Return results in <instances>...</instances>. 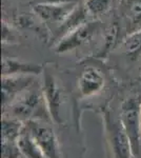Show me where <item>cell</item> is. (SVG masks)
Masks as SVG:
<instances>
[{
  "instance_id": "cell-1",
  "label": "cell",
  "mask_w": 141,
  "mask_h": 158,
  "mask_svg": "<svg viewBox=\"0 0 141 158\" xmlns=\"http://www.w3.org/2000/svg\"><path fill=\"white\" fill-rule=\"evenodd\" d=\"M9 111L11 117L27 122L35 121H52L45 103L41 86H35V83L23 92L3 113Z\"/></svg>"
},
{
  "instance_id": "cell-2",
  "label": "cell",
  "mask_w": 141,
  "mask_h": 158,
  "mask_svg": "<svg viewBox=\"0 0 141 158\" xmlns=\"http://www.w3.org/2000/svg\"><path fill=\"white\" fill-rule=\"evenodd\" d=\"M119 119L132 142L134 156L138 157L141 144V93H133L120 104Z\"/></svg>"
},
{
  "instance_id": "cell-3",
  "label": "cell",
  "mask_w": 141,
  "mask_h": 158,
  "mask_svg": "<svg viewBox=\"0 0 141 158\" xmlns=\"http://www.w3.org/2000/svg\"><path fill=\"white\" fill-rule=\"evenodd\" d=\"M106 131L114 158H133L132 142L120 119H114L109 113L104 115Z\"/></svg>"
},
{
  "instance_id": "cell-4",
  "label": "cell",
  "mask_w": 141,
  "mask_h": 158,
  "mask_svg": "<svg viewBox=\"0 0 141 158\" xmlns=\"http://www.w3.org/2000/svg\"><path fill=\"white\" fill-rule=\"evenodd\" d=\"M42 92L45 99L51 119L56 124L63 123V108L65 103V94L58 79L50 73H45L43 76Z\"/></svg>"
},
{
  "instance_id": "cell-5",
  "label": "cell",
  "mask_w": 141,
  "mask_h": 158,
  "mask_svg": "<svg viewBox=\"0 0 141 158\" xmlns=\"http://www.w3.org/2000/svg\"><path fill=\"white\" fill-rule=\"evenodd\" d=\"M24 124L45 158H61L60 146L53 128L43 121L30 120Z\"/></svg>"
},
{
  "instance_id": "cell-6",
  "label": "cell",
  "mask_w": 141,
  "mask_h": 158,
  "mask_svg": "<svg viewBox=\"0 0 141 158\" xmlns=\"http://www.w3.org/2000/svg\"><path fill=\"white\" fill-rule=\"evenodd\" d=\"M97 29H98L97 22H84L83 24L79 25L77 29L72 31L59 40L55 45V52L59 54H64L76 50L77 48L88 42L93 37Z\"/></svg>"
},
{
  "instance_id": "cell-7",
  "label": "cell",
  "mask_w": 141,
  "mask_h": 158,
  "mask_svg": "<svg viewBox=\"0 0 141 158\" xmlns=\"http://www.w3.org/2000/svg\"><path fill=\"white\" fill-rule=\"evenodd\" d=\"M35 83L34 76H7L2 77V109L9 108L16 99Z\"/></svg>"
},
{
  "instance_id": "cell-8",
  "label": "cell",
  "mask_w": 141,
  "mask_h": 158,
  "mask_svg": "<svg viewBox=\"0 0 141 158\" xmlns=\"http://www.w3.org/2000/svg\"><path fill=\"white\" fill-rule=\"evenodd\" d=\"M106 79L101 71L96 67H86L78 77L77 89L81 98H91L103 90Z\"/></svg>"
},
{
  "instance_id": "cell-9",
  "label": "cell",
  "mask_w": 141,
  "mask_h": 158,
  "mask_svg": "<svg viewBox=\"0 0 141 158\" xmlns=\"http://www.w3.org/2000/svg\"><path fill=\"white\" fill-rule=\"evenodd\" d=\"M78 6L77 3H38L34 7V12L42 20L52 21L61 24L72 14Z\"/></svg>"
},
{
  "instance_id": "cell-10",
  "label": "cell",
  "mask_w": 141,
  "mask_h": 158,
  "mask_svg": "<svg viewBox=\"0 0 141 158\" xmlns=\"http://www.w3.org/2000/svg\"><path fill=\"white\" fill-rule=\"evenodd\" d=\"M42 72V67L35 63H27L21 60L3 58L2 77L7 76H37Z\"/></svg>"
},
{
  "instance_id": "cell-11",
  "label": "cell",
  "mask_w": 141,
  "mask_h": 158,
  "mask_svg": "<svg viewBox=\"0 0 141 158\" xmlns=\"http://www.w3.org/2000/svg\"><path fill=\"white\" fill-rule=\"evenodd\" d=\"M121 11L127 24V34L141 30V0H122Z\"/></svg>"
},
{
  "instance_id": "cell-12",
  "label": "cell",
  "mask_w": 141,
  "mask_h": 158,
  "mask_svg": "<svg viewBox=\"0 0 141 158\" xmlns=\"http://www.w3.org/2000/svg\"><path fill=\"white\" fill-rule=\"evenodd\" d=\"M24 128V122L14 117L3 116L1 121L2 142H17Z\"/></svg>"
},
{
  "instance_id": "cell-13",
  "label": "cell",
  "mask_w": 141,
  "mask_h": 158,
  "mask_svg": "<svg viewBox=\"0 0 141 158\" xmlns=\"http://www.w3.org/2000/svg\"><path fill=\"white\" fill-rule=\"evenodd\" d=\"M120 49L130 60L139 59L141 57V30L127 34L120 41Z\"/></svg>"
},
{
  "instance_id": "cell-14",
  "label": "cell",
  "mask_w": 141,
  "mask_h": 158,
  "mask_svg": "<svg viewBox=\"0 0 141 158\" xmlns=\"http://www.w3.org/2000/svg\"><path fill=\"white\" fill-rule=\"evenodd\" d=\"M17 146L25 158H45L29 130L25 128V124L23 131L17 140Z\"/></svg>"
},
{
  "instance_id": "cell-15",
  "label": "cell",
  "mask_w": 141,
  "mask_h": 158,
  "mask_svg": "<svg viewBox=\"0 0 141 158\" xmlns=\"http://www.w3.org/2000/svg\"><path fill=\"white\" fill-rule=\"evenodd\" d=\"M113 1L114 0H84L82 6L88 17L97 18L112 9Z\"/></svg>"
},
{
  "instance_id": "cell-16",
  "label": "cell",
  "mask_w": 141,
  "mask_h": 158,
  "mask_svg": "<svg viewBox=\"0 0 141 158\" xmlns=\"http://www.w3.org/2000/svg\"><path fill=\"white\" fill-rule=\"evenodd\" d=\"M2 158H25L17 142H2Z\"/></svg>"
},
{
  "instance_id": "cell-17",
  "label": "cell",
  "mask_w": 141,
  "mask_h": 158,
  "mask_svg": "<svg viewBox=\"0 0 141 158\" xmlns=\"http://www.w3.org/2000/svg\"><path fill=\"white\" fill-rule=\"evenodd\" d=\"M117 38H118V25L115 23L112 25L111 29H110V31L106 34L104 49L101 53L102 55H104L106 53H107L109 51H111L113 48L115 47V44H116V42H117Z\"/></svg>"
},
{
  "instance_id": "cell-18",
  "label": "cell",
  "mask_w": 141,
  "mask_h": 158,
  "mask_svg": "<svg viewBox=\"0 0 141 158\" xmlns=\"http://www.w3.org/2000/svg\"><path fill=\"white\" fill-rule=\"evenodd\" d=\"M78 0H47V2L51 3H76Z\"/></svg>"
},
{
  "instance_id": "cell-19",
  "label": "cell",
  "mask_w": 141,
  "mask_h": 158,
  "mask_svg": "<svg viewBox=\"0 0 141 158\" xmlns=\"http://www.w3.org/2000/svg\"><path fill=\"white\" fill-rule=\"evenodd\" d=\"M140 130H141V123H140Z\"/></svg>"
},
{
  "instance_id": "cell-20",
  "label": "cell",
  "mask_w": 141,
  "mask_h": 158,
  "mask_svg": "<svg viewBox=\"0 0 141 158\" xmlns=\"http://www.w3.org/2000/svg\"><path fill=\"white\" fill-rule=\"evenodd\" d=\"M133 158H136V157H133Z\"/></svg>"
}]
</instances>
